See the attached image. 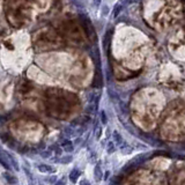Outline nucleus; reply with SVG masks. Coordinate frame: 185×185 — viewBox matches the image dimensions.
Listing matches in <instances>:
<instances>
[{
  "label": "nucleus",
  "instance_id": "obj_1",
  "mask_svg": "<svg viewBox=\"0 0 185 185\" xmlns=\"http://www.w3.org/2000/svg\"><path fill=\"white\" fill-rule=\"evenodd\" d=\"M61 147H63V149L65 150V151H72L73 150V143H72V141H70V140H66V139H64V140H61Z\"/></svg>",
  "mask_w": 185,
  "mask_h": 185
},
{
  "label": "nucleus",
  "instance_id": "obj_2",
  "mask_svg": "<svg viewBox=\"0 0 185 185\" xmlns=\"http://www.w3.org/2000/svg\"><path fill=\"white\" fill-rule=\"evenodd\" d=\"M94 176H95V180L96 182H100L103 177V171H102V168L100 164H96L95 166V169H94Z\"/></svg>",
  "mask_w": 185,
  "mask_h": 185
},
{
  "label": "nucleus",
  "instance_id": "obj_3",
  "mask_svg": "<svg viewBox=\"0 0 185 185\" xmlns=\"http://www.w3.org/2000/svg\"><path fill=\"white\" fill-rule=\"evenodd\" d=\"M38 170L42 171V172H49V174L56 172V168H53L51 166H48V164H40L38 166Z\"/></svg>",
  "mask_w": 185,
  "mask_h": 185
},
{
  "label": "nucleus",
  "instance_id": "obj_4",
  "mask_svg": "<svg viewBox=\"0 0 185 185\" xmlns=\"http://www.w3.org/2000/svg\"><path fill=\"white\" fill-rule=\"evenodd\" d=\"M80 177V171H79V169H73L72 171H71V174H70V180L72 182V183H75L76 180H78V178Z\"/></svg>",
  "mask_w": 185,
  "mask_h": 185
},
{
  "label": "nucleus",
  "instance_id": "obj_5",
  "mask_svg": "<svg viewBox=\"0 0 185 185\" xmlns=\"http://www.w3.org/2000/svg\"><path fill=\"white\" fill-rule=\"evenodd\" d=\"M4 177H5V179H6L9 184H16V182H17V179H16L13 175H11V174H8V172H5V174H4Z\"/></svg>",
  "mask_w": 185,
  "mask_h": 185
},
{
  "label": "nucleus",
  "instance_id": "obj_6",
  "mask_svg": "<svg viewBox=\"0 0 185 185\" xmlns=\"http://www.w3.org/2000/svg\"><path fill=\"white\" fill-rule=\"evenodd\" d=\"M121 8H123V4H121V3L117 4V5L115 6V8H113V12H112V17H115V19H116V17L119 15V13H120Z\"/></svg>",
  "mask_w": 185,
  "mask_h": 185
},
{
  "label": "nucleus",
  "instance_id": "obj_7",
  "mask_svg": "<svg viewBox=\"0 0 185 185\" xmlns=\"http://www.w3.org/2000/svg\"><path fill=\"white\" fill-rule=\"evenodd\" d=\"M65 134L67 137H73V135H76V132L73 127H66L65 129Z\"/></svg>",
  "mask_w": 185,
  "mask_h": 185
},
{
  "label": "nucleus",
  "instance_id": "obj_8",
  "mask_svg": "<svg viewBox=\"0 0 185 185\" xmlns=\"http://www.w3.org/2000/svg\"><path fill=\"white\" fill-rule=\"evenodd\" d=\"M113 140H115L116 143H118V145H121V142H123V139H121L120 134H119L117 131L113 132Z\"/></svg>",
  "mask_w": 185,
  "mask_h": 185
},
{
  "label": "nucleus",
  "instance_id": "obj_9",
  "mask_svg": "<svg viewBox=\"0 0 185 185\" xmlns=\"http://www.w3.org/2000/svg\"><path fill=\"white\" fill-rule=\"evenodd\" d=\"M72 161V156L71 155H67V156H64L63 159L60 160V162L61 163H64V164H67V163H70Z\"/></svg>",
  "mask_w": 185,
  "mask_h": 185
},
{
  "label": "nucleus",
  "instance_id": "obj_10",
  "mask_svg": "<svg viewBox=\"0 0 185 185\" xmlns=\"http://www.w3.org/2000/svg\"><path fill=\"white\" fill-rule=\"evenodd\" d=\"M101 133H102V129H101V126L96 125V127H95V138H96V139H100Z\"/></svg>",
  "mask_w": 185,
  "mask_h": 185
},
{
  "label": "nucleus",
  "instance_id": "obj_11",
  "mask_svg": "<svg viewBox=\"0 0 185 185\" xmlns=\"http://www.w3.org/2000/svg\"><path fill=\"white\" fill-rule=\"evenodd\" d=\"M131 151H132V148L129 147V146H126V145L121 147V153H123V154H130Z\"/></svg>",
  "mask_w": 185,
  "mask_h": 185
},
{
  "label": "nucleus",
  "instance_id": "obj_12",
  "mask_svg": "<svg viewBox=\"0 0 185 185\" xmlns=\"http://www.w3.org/2000/svg\"><path fill=\"white\" fill-rule=\"evenodd\" d=\"M113 151H115V145L112 142H109V145H108V153L111 154Z\"/></svg>",
  "mask_w": 185,
  "mask_h": 185
},
{
  "label": "nucleus",
  "instance_id": "obj_13",
  "mask_svg": "<svg viewBox=\"0 0 185 185\" xmlns=\"http://www.w3.org/2000/svg\"><path fill=\"white\" fill-rule=\"evenodd\" d=\"M50 155H51V151H50V150H48V151H42V153H41V156L44 158V159L50 158Z\"/></svg>",
  "mask_w": 185,
  "mask_h": 185
},
{
  "label": "nucleus",
  "instance_id": "obj_14",
  "mask_svg": "<svg viewBox=\"0 0 185 185\" xmlns=\"http://www.w3.org/2000/svg\"><path fill=\"white\" fill-rule=\"evenodd\" d=\"M101 120H102V123L103 124H107V116H105V112L104 111H101Z\"/></svg>",
  "mask_w": 185,
  "mask_h": 185
},
{
  "label": "nucleus",
  "instance_id": "obj_15",
  "mask_svg": "<svg viewBox=\"0 0 185 185\" xmlns=\"http://www.w3.org/2000/svg\"><path fill=\"white\" fill-rule=\"evenodd\" d=\"M102 13H103V15H107V14H108V6H103Z\"/></svg>",
  "mask_w": 185,
  "mask_h": 185
},
{
  "label": "nucleus",
  "instance_id": "obj_16",
  "mask_svg": "<svg viewBox=\"0 0 185 185\" xmlns=\"http://www.w3.org/2000/svg\"><path fill=\"white\" fill-rule=\"evenodd\" d=\"M56 185H65V180L64 179H60V180H58L56 183Z\"/></svg>",
  "mask_w": 185,
  "mask_h": 185
},
{
  "label": "nucleus",
  "instance_id": "obj_17",
  "mask_svg": "<svg viewBox=\"0 0 185 185\" xmlns=\"http://www.w3.org/2000/svg\"><path fill=\"white\" fill-rule=\"evenodd\" d=\"M80 185H90V184H89V182H88V180H84V179H83V180H81V182H80Z\"/></svg>",
  "mask_w": 185,
  "mask_h": 185
},
{
  "label": "nucleus",
  "instance_id": "obj_18",
  "mask_svg": "<svg viewBox=\"0 0 185 185\" xmlns=\"http://www.w3.org/2000/svg\"><path fill=\"white\" fill-rule=\"evenodd\" d=\"M94 1H95V5H96V6H99V5L101 4L102 0H94Z\"/></svg>",
  "mask_w": 185,
  "mask_h": 185
}]
</instances>
